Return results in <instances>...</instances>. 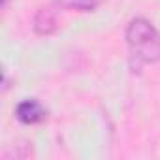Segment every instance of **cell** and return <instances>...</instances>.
Here are the masks:
<instances>
[{
	"label": "cell",
	"mask_w": 160,
	"mask_h": 160,
	"mask_svg": "<svg viewBox=\"0 0 160 160\" xmlns=\"http://www.w3.org/2000/svg\"><path fill=\"white\" fill-rule=\"evenodd\" d=\"M126 43L130 53L147 64L160 60V34L143 17H136L126 27Z\"/></svg>",
	"instance_id": "1"
},
{
	"label": "cell",
	"mask_w": 160,
	"mask_h": 160,
	"mask_svg": "<svg viewBox=\"0 0 160 160\" xmlns=\"http://www.w3.org/2000/svg\"><path fill=\"white\" fill-rule=\"evenodd\" d=\"M15 117L23 124H38V122L45 121L47 111L38 100H23L15 108Z\"/></svg>",
	"instance_id": "2"
},
{
	"label": "cell",
	"mask_w": 160,
	"mask_h": 160,
	"mask_svg": "<svg viewBox=\"0 0 160 160\" xmlns=\"http://www.w3.org/2000/svg\"><path fill=\"white\" fill-rule=\"evenodd\" d=\"M34 30L40 36H49L57 30V17L51 8H40L34 15Z\"/></svg>",
	"instance_id": "3"
},
{
	"label": "cell",
	"mask_w": 160,
	"mask_h": 160,
	"mask_svg": "<svg viewBox=\"0 0 160 160\" xmlns=\"http://www.w3.org/2000/svg\"><path fill=\"white\" fill-rule=\"evenodd\" d=\"M106 0H55V6L68 12H94Z\"/></svg>",
	"instance_id": "4"
}]
</instances>
